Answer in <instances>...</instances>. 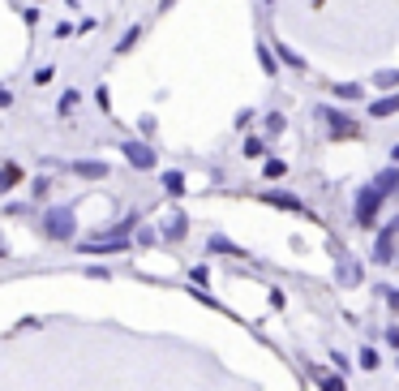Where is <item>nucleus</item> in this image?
Listing matches in <instances>:
<instances>
[{
	"label": "nucleus",
	"instance_id": "obj_8",
	"mask_svg": "<svg viewBox=\"0 0 399 391\" xmlns=\"http://www.w3.org/2000/svg\"><path fill=\"white\" fill-rule=\"evenodd\" d=\"M399 112V95H382V99L369 104V116H395Z\"/></svg>",
	"mask_w": 399,
	"mask_h": 391
},
{
	"label": "nucleus",
	"instance_id": "obj_10",
	"mask_svg": "<svg viewBox=\"0 0 399 391\" xmlns=\"http://www.w3.org/2000/svg\"><path fill=\"white\" fill-rule=\"evenodd\" d=\"M185 228H189V219H185V215H172L168 224H163V237H168V241H181Z\"/></svg>",
	"mask_w": 399,
	"mask_h": 391
},
{
	"label": "nucleus",
	"instance_id": "obj_23",
	"mask_svg": "<svg viewBox=\"0 0 399 391\" xmlns=\"http://www.w3.org/2000/svg\"><path fill=\"white\" fill-rule=\"evenodd\" d=\"M258 56H262V69L266 73H275V52H270V47H258Z\"/></svg>",
	"mask_w": 399,
	"mask_h": 391
},
{
	"label": "nucleus",
	"instance_id": "obj_5",
	"mask_svg": "<svg viewBox=\"0 0 399 391\" xmlns=\"http://www.w3.org/2000/svg\"><path fill=\"white\" fill-rule=\"evenodd\" d=\"M322 120H327V129H331V138H357L361 129H357V120L352 116H343V112H322Z\"/></svg>",
	"mask_w": 399,
	"mask_h": 391
},
{
	"label": "nucleus",
	"instance_id": "obj_28",
	"mask_svg": "<svg viewBox=\"0 0 399 391\" xmlns=\"http://www.w3.org/2000/svg\"><path fill=\"white\" fill-rule=\"evenodd\" d=\"M391 159H395V168H399V146H391Z\"/></svg>",
	"mask_w": 399,
	"mask_h": 391
},
{
	"label": "nucleus",
	"instance_id": "obj_22",
	"mask_svg": "<svg viewBox=\"0 0 399 391\" xmlns=\"http://www.w3.org/2000/svg\"><path fill=\"white\" fill-rule=\"evenodd\" d=\"M284 173H288L284 159H266V177H284Z\"/></svg>",
	"mask_w": 399,
	"mask_h": 391
},
{
	"label": "nucleus",
	"instance_id": "obj_14",
	"mask_svg": "<svg viewBox=\"0 0 399 391\" xmlns=\"http://www.w3.org/2000/svg\"><path fill=\"white\" fill-rule=\"evenodd\" d=\"M357 365H361L365 374H369V370H378V349H369V344H365V349L357 353Z\"/></svg>",
	"mask_w": 399,
	"mask_h": 391
},
{
	"label": "nucleus",
	"instance_id": "obj_31",
	"mask_svg": "<svg viewBox=\"0 0 399 391\" xmlns=\"http://www.w3.org/2000/svg\"><path fill=\"white\" fill-rule=\"evenodd\" d=\"M163 5H172V0H163Z\"/></svg>",
	"mask_w": 399,
	"mask_h": 391
},
{
	"label": "nucleus",
	"instance_id": "obj_12",
	"mask_svg": "<svg viewBox=\"0 0 399 391\" xmlns=\"http://www.w3.org/2000/svg\"><path fill=\"white\" fill-rule=\"evenodd\" d=\"M331 95H335V99H361L365 90H361L357 82H339V86H331Z\"/></svg>",
	"mask_w": 399,
	"mask_h": 391
},
{
	"label": "nucleus",
	"instance_id": "obj_29",
	"mask_svg": "<svg viewBox=\"0 0 399 391\" xmlns=\"http://www.w3.org/2000/svg\"><path fill=\"white\" fill-rule=\"evenodd\" d=\"M5 254H9V250H5V237H0V258H5Z\"/></svg>",
	"mask_w": 399,
	"mask_h": 391
},
{
	"label": "nucleus",
	"instance_id": "obj_13",
	"mask_svg": "<svg viewBox=\"0 0 399 391\" xmlns=\"http://www.w3.org/2000/svg\"><path fill=\"white\" fill-rule=\"evenodd\" d=\"M318 391H348L343 374H318Z\"/></svg>",
	"mask_w": 399,
	"mask_h": 391
},
{
	"label": "nucleus",
	"instance_id": "obj_27",
	"mask_svg": "<svg viewBox=\"0 0 399 391\" xmlns=\"http://www.w3.org/2000/svg\"><path fill=\"white\" fill-rule=\"evenodd\" d=\"M13 104V90H5V86H0V108H9Z\"/></svg>",
	"mask_w": 399,
	"mask_h": 391
},
{
	"label": "nucleus",
	"instance_id": "obj_18",
	"mask_svg": "<svg viewBox=\"0 0 399 391\" xmlns=\"http://www.w3.org/2000/svg\"><path fill=\"white\" fill-rule=\"evenodd\" d=\"M211 250H215V254H232V258H241V250L232 246L228 237H211Z\"/></svg>",
	"mask_w": 399,
	"mask_h": 391
},
{
	"label": "nucleus",
	"instance_id": "obj_15",
	"mask_svg": "<svg viewBox=\"0 0 399 391\" xmlns=\"http://www.w3.org/2000/svg\"><path fill=\"white\" fill-rule=\"evenodd\" d=\"M73 173H78V177H108V163H73Z\"/></svg>",
	"mask_w": 399,
	"mask_h": 391
},
{
	"label": "nucleus",
	"instance_id": "obj_17",
	"mask_svg": "<svg viewBox=\"0 0 399 391\" xmlns=\"http://www.w3.org/2000/svg\"><path fill=\"white\" fill-rule=\"evenodd\" d=\"M284 129H288V120H284V112H266V134H270V138H279Z\"/></svg>",
	"mask_w": 399,
	"mask_h": 391
},
{
	"label": "nucleus",
	"instance_id": "obj_20",
	"mask_svg": "<svg viewBox=\"0 0 399 391\" xmlns=\"http://www.w3.org/2000/svg\"><path fill=\"white\" fill-rule=\"evenodd\" d=\"M245 155H249V159H258V155H266V146H262V138H249V142H245Z\"/></svg>",
	"mask_w": 399,
	"mask_h": 391
},
{
	"label": "nucleus",
	"instance_id": "obj_19",
	"mask_svg": "<svg viewBox=\"0 0 399 391\" xmlns=\"http://www.w3.org/2000/svg\"><path fill=\"white\" fill-rule=\"evenodd\" d=\"M163 189L168 193H185V177L181 173H163Z\"/></svg>",
	"mask_w": 399,
	"mask_h": 391
},
{
	"label": "nucleus",
	"instance_id": "obj_7",
	"mask_svg": "<svg viewBox=\"0 0 399 391\" xmlns=\"http://www.w3.org/2000/svg\"><path fill=\"white\" fill-rule=\"evenodd\" d=\"M262 202H270V207H284V211H305V207H301V198H292V193H279V189L262 193Z\"/></svg>",
	"mask_w": 399,
	"mask_h": 391
},
{
	"label": "nucleus",
	"instance_id": "obj_16",
	"mask_svg": "<svg viewBox=\"0 0 399 391\" xmlns=\"http://www.w3.org/2000/svg\"><path fill=\"white\" fill-rule=\"evenodd\" d=\"M275 52H279V61H284V65H292V69H305V56H296L288 43H275Z\"/></svg>",
	"mask_w": 399,
	"mask_h": 391
},
{
	"label": "nucleus",
	"instance_id": "obj_1",
	"mask_svg": "<svg viewBox=\"0 0 399 391\" xmlns=\"http://www.w3.org/2000/svg\"><path fill=\"white\" fill-rule=\"evenodd\" d=\"M73 228H78V219H73L69 207L47 211V219H43V237H52V241H73Z\"/></svg>",
	"mask_w": 399,
	"mask_h": 391
},
{
	"label": "nucleus",
	"instance_id": "obj_11",
	"mask_svg": "<svg viewBox=\"0 0 399 391\" xmlns=\"http://www.w3.org/2000/svg\"><path fill=\"white\" fill-rule=\"evenodd\" d=\"M339 284H361V266H357L352 258L339 262Z\"/></svg>",
	"mask_w": 399,
	"mask_h": 391
},
{
	"label": "nucleus",
	"instance_id": "obj_25",
	"mask_svg": "<svg viewBox=\"0 0 399 391\" xmlns=\"http://www.w3.org/2000/svg\"><path fill=\"white\" fill-rule=\"evenodd\" d=\"M382 297L391 301V310H399V288H382Z\"/></svg>",
	"mask_w": 399,
	"mask_h": 391
},
{
	"label": "nucleus",
	"instance_id": "obj_2",
	"mask_svg": "<svg viewBox=\"0 0 399 391\" xmlns=\"http://www.w3.org/2000/svg\"><path fill=\"white\" fill-rule=\"evenodd\" d=\"M378 207H382V193L373 189V185L361 189V193H357V207H352L357 224H361V228H373V219H378Z\"/></svg>",
	"mask_w": 399,
	"mask_h": 391
},
{
	"label": "nucleus",
	"instance_id": "obj_30",
	"mask_svg": "<svg viewBox=\"0 0 399 391\" xmlns=\"http://www.w3.org/2000/svg\"><path fill=\"white\" fill-rule=\"evenodd\" d=\"M391 228H395V232H399V215H395V219H391Z\"/></svg>",
	"mask_w": 399,
	"mask_h": 391
},
{
	"label": "nucleus",
	"instance_id": "obj_26",
	"mask_svg": "<svg viewBox=\"0 0 399 391\" xmlns=\"http://www.w3.org/2000/svg\"><path fill=\"white\" fill-rule=\"evenodd\" d=\"M386 344H391V349H399V327H386Z\"/></svg>",
	"mask_w": 399,
	"mask_h": 391
},
{
	"label": "nucleus",
	"instance_id": "obj_9",
	"mask_svg": "<svg viewBox=\"0 0 399 391\" xmlns=\"http://www.w3.org/2000/svg\"><path fill=\"white\" fill-rule=\"evenodd\" d=\"M17 181H22V163H5V168H0V193H9Z\"/></svg>",
	"mask_w": 399,
	"mask_h": 391
},
{
	"label": "nucleus",
	"instance_id": "obj_21",
	"mask_svg": "<svg viewBox=\"0 0 399 391\" xmlns=\"http://www.w3.org/2000/svg\"><path fill=\"white\" fill-rule=\"evenodd\" d=\"M138 35H142V31H138V26H133V31H129V35H124V39H120V43H116V52H120V56H124V52H129V47H133V43H138Z\"/></svg>",
	"mask_w": 399,
	"mask_h": 391
},
{
	"label": "nucleus",
	"instance_id": "obj_6",
	"mask_svg": "<svg viewBox=\"0 0 399 391\" xmlns=\"http://www.w3.org/2000/svg\"><path fill=\"white\" fill-rule=\"evenodd\" d=\"M373 189H378L382 198H386V193H395L399 189V168H382V173L373 177Z\"/></svg>",
	"mask_w": 399,
	"mask_h": 391
},
{
	"label": "nucleus",
	"instance_id": "obj_3",
	"mask_svg": "<svg viewBox=\"0 0 399 391\" xmlns=\"http://www.w3.org/2000/svg\"><path fill=\"white\" fill-rule=\"evenodd\" d=\"M120 151H124V159H129L133 168H142V173H151V168H155V151L146 142H120Z\"/></svg>",
	"mask_w": 399,
	"mask_h": 391
},
{
	"label": "nucleus",
	"instance_id": "obj_4",
	"mask_svg": "<svg viewBox=\"0 0 399 391\" xmlns=\"http://www.w3.org/2000/svg\"><path fill=\"white\" fill-rule=\"evenodd\" d=\"M395 237H399V232L386 224V228L378 232V241H373V262H378V266H391V262H395Z\"/></svg>",
	"mask_w": 399,
	"mask_h": 391
},
{
	"label": "nucleus",
	"instance_id": "obj_24",
	"mask_svg": "<svg viewBox=\"0 0 399 391\" xmlns=\"http://www.w3.org/2000/svg\"><path fill=\"white\" fill-rule=\"evenodd\" d=\"M395 82H399V73H391V69H386V73H378V86H395Z\"/></svg>",
	"mask_w": 399,
	"mask_h": 391
}]
</instances>
